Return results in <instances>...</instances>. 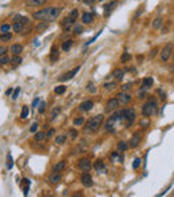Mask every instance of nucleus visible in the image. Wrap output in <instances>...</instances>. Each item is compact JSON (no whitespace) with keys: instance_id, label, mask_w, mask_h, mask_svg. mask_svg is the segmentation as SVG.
<instances>
[{"instance_id":"nucleus-1","label":"nucleus","mask_w":174,"mask_h":197,"mask_svg":"<svg viewBox=\"0 0 174 197\" xmlns=\"http://www.w3.org/2000/svg\"><path fill=\"white\" fill-rule=\"evenodd\" d=\"M60 12H62L60 8L46 7V8L40 10V11L34 12L32 18H34L35 20H40V22H43V20H46V22H54V20H56V19L59 18Z\"/></svg>"},{"instance_id":"nucleus-2","label":"nucleus","mask_w":174,"mask_h":197,"mask_svg":"<svg viewBox=\"0 0 174 197\" xmlns=\"http://www.w3.org/2000/svg\"><path fill=\"white\" fill-rule=\"evenodd\" d=\"M103 123V115L98 114V115H94L86 122V132L88 133H95L99 127Z\"/></svg>"},{"instance_id":"nucleus-3","label":"nucleus","mask_w":174,"mask_h":197,"mask_svg":"<svg viewBox=\"0 0 174 197\" xmlns=\"http://www.w3.org/2000/svg\"><path fill=\"white\" fill-rule=\"evenodd\" d=\"M155 109H157V103L155 101L150 99L149 102H146L143 106H142V115L143 117H150L155 113Z\"/></svg>"},{"instance_id":"nucleus-4","label":"nucleus","mask_w":174,"mask_h":197,"mask_svg":"<svg viewBox=\"0 0 174 197\" xmlns=\"http://www.w3.org/2000/svg\"><path fill=\"white\" fill-rule=\"evenodd\" d=\"M134 118H135V111H134V109H125V110H122V119H126V126H130V125H133L134 122Z\"/></svg>"},{"instance_id":"nucleus-5","label":"nucleus","mask_w":174,"mask_h":197,"mask_svg":"<svg viewBox=\"0 0 174 197\" xmlns=\"http://www.w3.org/2000/svg\"><path fill=\"white\" fill-rule=\"evenodd\" d=\"M171 52H173V44L171 43L166 44L163 47V50L161 51V59H162V62H167L169 58L171 57Z\"/></svg>"},{"instance_id":"nucleus-6","label":"nucleus","mask_w":174,"mask_h":197,"mask_svg":"<svg viewBox=\"0 0 174 197\" xmlns=\"http://www.w3.org/2000/svg\"><path fill=\"white\" fill-rule=\"evenodd\" d=\"M117 99L119 101L120 105H127V103L131 102V95L127 94V93L120 91V93H118V94H117Z\"/></svg>"},{"instance_id":"nucleus-7","label":"nucleus","mask_w":174,"mask_h":197,"mask_svg":"<svg viewBox=\"0 0 174 197\" xmlns=\"http://www.w3.org/2000/svg\"><path fill=\"white\" fill-rule=\"evenodd\" d=\"M75 24V19H72V18H70L68 15H67L66 18H64L63 20H62V23H60V26H62V28H63L64 31H68L70 28L72 27V26Z\"/></svg>"},{"instance_id":"nucleus-8","label":"nucleus","mask_w":174,"mask_h":197,"mask_svg":"<svg viewBox=\"0 0 174 197\" xmlns=\"http://www.w3.org/2000/svg\"><path fill=\"white\" fill-rule=\"evenodd\" d=\"M120 103H119V101L117 99V98H111V99H109L107 101V103H106V111H114V110H117L118 109V106H119Z\"/></svg>"},{"instance_id":"nucleus-9","label":"nucleus","mask_w":174,"mask_h":197,"mask_svg":"<svg viewBox=\"0 0 174 197\" xmlns=\"http://www.w3.org/2000/svg\"><path fill=\"white\" fill-rule=\"evenodd\" d=\"M80 181H82V185L86 186V188H90L93 185V177L90 176L88 172H83L82 177H80Z\"/></svg>"},{"instance_id":"nucleus-10","label":"nucleus","mask_w":174,"mask_h":197,"mask_svg":"<svg viewBox=\"0 0 174 197\" xmlns=\"http://www.w3.org/2000/svg\"><path fill=\"white\" fill-rule=\"evenodd\" d=\"M78 166H79V169L83 170V172H90L91 170V161L88 158H82L79 161V164H78Z\"/></svg>"},{"instance_id":"nucleus-11","label":"nucleus","mask_w":174,"mask_h":197,"mask_svg":"<svg viewBox=\"0 0 174 197\" xmlns=\"http://www.w3.org/2000/svg\"><path fill=\"white\" fill-rule=\"evenodd\" d=\"M60 181H62V174L59 172H54L52 174L48 177V182L52 184V185H58Z\"/></svg>"},{"instance_id":"nucleus-12","label":"nucleus","mask_w":174,"mask_h":197,"mask_svg":"<svg viewBox=\"0 0 174 197\" xmlns=\"http://www.w3.org/2000/svg\"><path fill=\"white\" fill-rule=\"evenodd\" d=\"M79 70H80V66H78V67L72 68L71 71L66 73V75H62L59 79H60V81H70V79H72V78H74V76H75V74H76Z\"/></svg>"},{"instance_id":"nucleus-13","label":"nucleus","mask_w":174,"mask_h":197,"mask_svg":"<svg viewBox=\"0 0 174 197\" xmlns=\"http://www.w3.org/2000/svg\"><path fill=\"white\" fill-rule=\"evenodd\" d=\"M46 3H47V0H26V6L32 7V8H35V7H42V6H44Z\"/></svg>"},{"instance_id":"nucleus-14","label":"nucleus","mask_w":174,"mask_h":197,"mask_svg":"<svg viewBox=\"0 0 174 197\" xmlns=\"http://www.w3.org/2000/svg\"><path fill=\"white\" fill-rule=\"evenodd\" d=\"M94 20H95V16H94V14H91V12H84V14L82 15L83 24H93Z\"/></svg>"},{"instance_id":"nucleus-15","label":"nucleus","mask_w":174,"mask_h":197,"mask_svg":"<svg viewBox=\"0 0 174 197\" xmlns=\"http://www.w3.org/2000/svg\"><path fill=\"white\" fill-rule=\"evenodd\" d=\"M141 140H142L141 133L135 132L133 134V137H131V140H130V146H131V148H137V146L139 145V142H141Z\"/></svg>"},{"instance_id":"nucleus-16","label":"nucleus","mask_w":174,"mask_h":197,"mask_svg":"<svg viewBox=\"0 0 174 197\" xmlns=\"http://www.w3.org/2000/svg\"><path fill=\"white\" fill-rule=\"evenodd\" d=\"M93 107H94V102H93V101H84V102H82V103H80V106H79V109L82 111H90Z\"/></svg>"},{"instance_id":"nucleus-17","label":"nucleus","mask_w":174,"mask_h":197,"mask_svg":"<svg viewBox=\"0 0 174 197\" xmlns=\"http://www.w3.org/2000/svg\"><path fill=\"white\" fill-rule=\"evenodd\" d=\"M94 168H95V170L96 172H101V173H103V172H106V165L103 164V161H101V160H98V161L94 164Z\"/></svg>"},{"instance_id":"nucleus-18","label":"nucleus","mask_w":174,"mask_h":197,"mask_svg":"<svg viewBox=\"0 0 174 197\" xmlns=\"http://www.w3.org/2000/svg\"><path fill=\"white\" fill-rule=\"evenodd\" d=\"M153 85H154V79L150 78V76H146V78H143V81H142V87H143V89H149V87H151Z\"/></svg>"},{"instance_id":"nucleus-19","label":"nucleus","mask_w":174,"mask_h":197,"mask_svg":"<svg viewBox=\"0 0 174 197\" xmlns=\"http://www.w3.org/2000/svg\"><path fill=\"white\" fill-rule=\"evenodd\" d=\"M59 58V52H58V49H56L55 46H52V49H51V52H50V60L51 62H56Z\"/></svg>"},{"instance_id":"nucleus-20","label":"nucleus","mask_w":174,"mask_h":197,"mask_svg":"<svg viewBox=\"0 0 174 197\" xmlns=\"http://www.w3.org/2000/svg\"><path fill=\"white\" fill-rule=\"evenodd\" d=\"M21 51H23V47H21L20 44H13V46H11V52H12L13 55H20Z\"/></svg>"},{"instance_id":"nucleus-21","label":"nucleus","mask_w":174,"mask_h":197,"mask_svg":"<svg viewBox=\"0 0 174 197\" xmlns=\"http://www.w3.org/2000/svg\"><path fill=\"white\" fill-rule=\"evenodd\" d=\"M48 28V22H46V20H43V22H40L39 24L36 26V31L37 32H43V31H46Z\"/></svg>"},{"instance_id":"nucleus-22","label":"nucleus","mask_w":174,"mask_h":197,"mask_svg":"<svg viewBox=\"0 0 174 197\" xmlns=\"http://www.w3.org/2000/svg\"><path fill=\"white\" fill-rule=\"evenodd\" d=\"M23 28H24V24L21 22H13V31L15 32H21L23 31Z\"/></svg>"},{"instance_id":"nucleus-23","label":"nucleus","mask_w":174,"mask_h":197,"mask_svg":"<svg viewBox=\"0 0 174 197\" xmlns=\"http://www.w3.org/2000/svg\"><path fill=\"white\" fill-rule=\"evenodd\" d=\"M29 184H31V181H29L28 178H24V180H23V193H24V196H27V194H28Z\"/></svg>"},{"instance_id":"nucleus-24","label":"nucleus","mask_w":174,"mask_h":197,"mask_svg":"<svg viewBox=\"0 0 174 197\" xmlns=\"http://www.w3.org/2000/svg\"><path fill=\"white\" fill-rule=\"evenodd\" d=\"M117 1H111V3H109L107 4V6H104V10H106V11H104V16H109V12L111 11V8H114V7H117Z\"/></svg>"},{"instance_id":"nucleus-25","label":"nucleus","mask_w":174,"mask_h":197,"mask_svg":"<svg viewBox=\"0 0 174 197\" xmlns=\"http://www.w3.org/2000/svg\"><path fill=\"white\" fill-rule=\"evenodd\" d=\"M162 22H163L162 18H159V16L155 18V19L153 20V24H151V26H153V28H154V30H158V28H159L161 26H162Z\"/></svg>"},{"instance_id":"nucleus-26","label":"nucleus","mask_w":174,"mask_h":197,"mask_svg":"<svg viewBox=\"0 0 174 197\" xmlns=\"http://www.w3.org/2000/svg\"><path fill=\"white\" fill-rule=\"evenodd\" d=\"M64 168H66V162L60 161V162H58V164L52 168V170H54V172H60V170H63Z\"/></svg>"},{"instance_id":"nucleus-27","label":"nucleus","mask_w":174,"mask_h":197,"mask_svg":"<svg viewBox=\"0 0 174 197\" xmlns=\"http://www.w3.org/2000/svg\"><path fill=\"white\" fill-rule=\"evenodd\" d=\"M117 150L118 151H126L127 150V143H126L125 141H119L117 145Z\"/></svg>"},{"instance_id":"nucleus-28","label":"nucleus","mask_w":174,"mask_h":197,"mask_svg":"<svg viewBox=\"0 0 174 197\" xmlns=\"http://www.w3.org/2000/svg\"><path fill=\"white\" fill-rule=\"evenodd\" d=\"M112 76H114L115 79H122L123 78V70H120V68H115V70L112 71Z\"/></svg>"},{"instance_id":"nucleus-29","label":"nucleus","mask_w":174,"mask_h":197,"mask_svg":"<svg viewBox=\"0 0 174 197\" xmlns=\"http://www.w3.org/2000/svg\"><path fill=\"white\" fill-rule=\"evenodd\" d=\"M66 90H67V87L64 86V85L56 86V87H55V94H56V95H62V94H64V93H66Z\"/></svg>"},{"instance_id":"nucleus-30","label":"nucleus","mask_w":174,"mask_h":197,"mask_svg":"<svg viewBox=\"0 0 174 197\" xmlns=\"http://www.w3.org/2000/svg\"><path fill=\"white\" fill-rule=\"evenodd\" d=\"M71 47H72V40H71V39H68V40H64L63 44H62V49H63V51H68Z\"/></svg>"},{"instance_id":"nucleus-31","label":"nucleus","mask_w":174,"mask_h":197,"mask_svg":"<svg viewBox=\"0 0 174 197\" xmlns=\"http://www.w3.org/2000/svg\"><path fill=\"white\" fill-rule=\"evenodd\" d=\"M11 39H12V35L10 32H1V35H0V40L1 42H8Z\"/></svg>"},{"instance_id":"nucleus-32","label":"nucleus","mask_w":174,"mask_h":197,"mask_svg":"<svg viewBox=\"0 0 174 197\" xmlns=\"http://www.w3.org/2000/svg\"><path fill=\"white\" fill-rule=\"evenodd\" d=\"M11 63H12V66H19L21 63V58L19 55H13L12 59H11Z\"/></svg>"},{"instance_id":"nucleus-33","label":"nucleus","mask_w":174,"mask_h":197,"mask_svg":"<svg viewBox=\"0 0 174 197\" xmlns=\"http://www.w3.org/2000/svg\"><path fill=\"white\" fill-rule=\"evenodd\" d=\"M46 138H47V135H46V133H43V132L36 133V134H35V140H36L37 142H40V141L46 140Z\"/></svg>"},{"instance_id":"nucleus-34","label":"nucleus","mask_w":174,"mask_h":197,"mask_svg":"<svg viewBox=\"0 0 174 197\" xmlns=\"http://www.w3.org/2000/svg\"><path fill=\"white\" fill-rule=\"evenodd\" d=\"M103 87H104L106 90H114L115 87H117V83H115V82H110V83L107 82V83L103 85Z\"/></svg>"},{"instance_id":"nucleus-35","label":"nucleus","mask_w":174,"mask_h":197,"mask_svg":"<svg viewBox=\"0 0 174 197\" xmlns=\"http://www.w3.org/2000/svg\"><path fill=\"white\" fill-rule=\"evenodd\" d=\"M27 117H28V107H27V106H24V107L21 109V114H20V118H21V119H26Z\"/></svg>"},{"instance_id":"nucleus-36","label":"nucleus","mask_w":174,"mask_h":197,"mask_svg":"<svg viewBox=\"0 0 174 197\" xmlns=\"http://www.w3.org/2000/svg\"><path fill=\"white\" fill-rule=\"evenodd\" d=\"M55 142L58 143V145H62V143L66 142V135H59V137L55 138Z\"/></svg>"},{"instance_id":"nucleus-37","label":"nucleus","mask_w":174,"mask_h":197,"mask_svg":"<svg viewBox=\"0 0 174 197\" xmlns=\"http://www.w3.org/2000/svg\"><path fill=\"white\" fill-rule=\"evenodd\" d=\"M11 60H10V58L8 57H5V55H3V57H0V66H4V65H7V63H10Z\"/></svg>"},{"instance_id":"nucleus-38","label":"nucleus","mask_w":174,"mask_h":197,"mask_svg":"<svg viewBox=\"0 0 174 197\" xmlns=\"http://www.w3.org/2000/svg\"><path fill=\"white\" fill-rule=\"evenodd\" d=\"M78 15H79V11H78V10H71V11H70V14H68V16L76 20L78 19Z\"/></svg>"},{"instance_id":"nucleus-39","label":"nucleus","mask_w":174,"mask_h":197,"mask_svg":"<svg viewBox=\"0 0 174 197\" xmlns=\"http://www.w3.org/2000/svg\"><path fill=\"white\" fill-rule=\"evenodd\" d=\"M83 32V27L82 26H79V24H76L74 27V34L75 35H79V34H82Z\"/></svg>"},{"instance_id":"nucleus-40","label":"nucleus","mask_w":174,"mask_h":197,"mask_svg":"<svg viewBox=\"0 0 174 197\" xmlns=\"http://www.w3.org/2000/svg\"><path fill=\"white\" fill-rule=\"evenodd\" d=\"M13 164H12V157H11V154H8L7 156V168L8 169H12Z\"/></svg>"},{"instance_id":"nucleus-41","label":"nucleus","mask_w":174,"mask_h":197,"mask_svg":"<svg viewBox=\"0 0 174 197\" xmlns=\"http://www.w3.org/2000/svg\"><path fill=\"white\" fill-rule=\"evenodd\" d=\"M83 122H84V119H83L82 117L74 119V125H75V126H80V125H83Z\"/></svg>"},{"instance_id":"nucleus-42","label":"nucleus","mask_w":174,"mask_h":197,"mask_svg":"<svg viewBox=\"0 0 174 197\" xmlns=\"http://www.w3.org/2000/svg\"><path fill=\"white\" fill-rule=\"evenodd\" d=\"M10 30H11L10 24H3L1 27H0V31H1V32H10Z\"/></svg>"},{"instance_id":"nucleus-43","label":"nucleus","mask_w":174,"mask_h":197,"mask_svg":"<svg viewBox=\"0 0 174 197\" xmlns=\"http://www.w3.org/2000/svg\"><path fill=\"white\" fill-rule=\"evenodd\" d=\"M130 58H131L130 54H128V52H125V54L122 55V59H120V60H122V63H126L128 59H130Z\"/></svg>"},{"instance_id":"nucleus-44","label":"nucleus","mask_w":174,"mask_h":197,"mask_svg":"<svg viewBox=\"0 0 174 197\" xmlns=\"http://www.w3.org/2000/svg\"><path fill=\"white\" fill-rule=\"evenodd\" d=\"M139 123H141V126H142V127H147V126H149L150 122H149V119H147V118H143L141 122H139Z\"/></svg>"},{"instance_id":"nucleus-45","label":"nucleus","mask_w":174,"mask_h":197,"mask_svg":"<svg viewBox=\"0 0 174 197\" xmlns=\"http://www.w3.org/2000/svg\"><path fill=\"white\" fill-rule=\"evenodd\" d=\"M145 90H146V89H143V87H141V89H139V91H138V98H139V99L145 98Z\"/></svg>"},{"instance_id":"nucleus-46","label":"nucleus","mask_w":174,"mask_h":197,"mask_svg":"<svg viewBox=\"0 0 174 197\" xmlns=\"http://www.w3.org/2000/svg\"><path fill=\"white\" fill-rule=\"evenodd\" d=\"M8 51V49L5 46H0V57H3V55H5Z\"/></svg>"},{"instance_id":"nucleus-47","label":"nucleus","mask_w":174,"mask_h":197,"mask_svg":"<svg viewBox=\"0 0 174 197\" xmlns=\"http://www.w3.org/2000/svg\"><path fill=\"white\" fill-rule=\"evenodd\" d=\"M87 90L90 93H95V86H94V83H91V82H90V83L87 85Z\"/></svg>"},{"instance_id":"nucleus-48","label":"nucleus","mask_w":174,"mask_h":197,"mask_svg":"<svg viewBox=\"0 0 174 197\" xmlns=\"http://www.w3.org/2000/svg\"><path fill=\"white\" fill-rule=\"evenodd\" d=\"M44 110H46V103L44 102H40V105H39V113L43 114V113H44Z\"/></svg>"},{"instance_id":"nucleus-49","label":"nucleus","mask_w":174,"mask_h":197,"mask_svg":"<svg viewBox=\"0 0 174 197\" xmlns=\"http://www.w3.org/2000/svg\"><path fill=\"white\" fill-rule=\"evenodd\" d=\"M37 126H39V125L36 123V122H34V123L31 125V127H29V132H32V133H35L37 130Z\"/></svg>"},{"instance_id":"nucleus-50","label":"nucleus","mask_w":174,"mask_h":197,"mask_svg":"<svg viewBox=\"0 0 174 197\" xmlns=\"http://www.w3.org/2000/svg\"><path fill=\"white\" fill-rule=\"evenodd\" d=\"M139 164H141V160H139V158H135V161L133 162V169H138Z\"/></svg>"},{"instance_id":"nucleus-51","label":"nucleus","mask_w":174,"mask_h":197,"mask_svg":"<svg viewBox=\"0 0 174 197\" xmlns=\"http://www.w3.org/2000/svg\"><path fill=\"white\" fill-rule=\"evenodd\" d=\"M19 93H20V87H16V89H15V91H13V95H12V98H13V99H16V98L19 97Z\"/></svg>"},{"instance_id":"nucleus-52","label":"nucleus","mask_w":174,"mask_h":197,"mask_svg":"<svg viewBox=\"0 0 174 197\" xmlns=\"http://www.w3.org/2000/svg\"><path fill=\"white\" fill-rule=\"evenodd\" d=\"M157 52H158V49H153L151 51H150V58H155Z\"/></svg>"},{"instance_id":"nucleus-53","label":"nucleus","mask_w":174,"mask_h":197,"mask_svg":"<svg viewBox=\"0 0 174 197\" xmlns=\"http://www.w3.org/2000/svg\"><path fill=\"white\" fill-rule=\"evenodd\" d=\"M59 111H60V109H59V107H58V109H54V110H52V115H51V119L55 118V115L59 113Z\"/></svg>"},{"instance_id":"nucleus-54","label":"nucleus","mask_w":174,"mask_h":197,"mask_svg":"<svg viewBox=\"0 0 174 197\" xmlns=\"http://www.w3.org/2000/svg\"><path fill=\"white\" fill-rule=\"evenodd\" d=\"M128 89H131V83H126V85H123V86H122L123 91H126V90H128Z\"/></svg>"},{"instance_id":"nucleus-55","label":"nucleus","mask_w":174,"mask_h":197,"mask_svg":"<svg viewBox=\"0 0 174 197\" xmlns=\"http://www.w3.org/2000/svg\"><path fill=\"white\" fill-rule=\"evenodd\" d=\"M54 133H55V130H54V129H50V130H48V133H47L46 135H47V138H51V137L54 135Z\"/></svg>"},{"instance_id":"nucleus-56","label":"nucleus","mask_w":174,"mask_h":197,"mask_svg":"<svg viewBox=\"0 0 174 197\" xmlns=\"http://www.w3.org/2000/svg\"><path fill=\"white\" fill-rule=\"evenodd\" d=\"M70 134H71V138H72V140H75V138L78 137V133L75 132V130H71V132H70Z\"/></svg>"},{"instance_id":"nucleus-57","label":"nucleus","mask_w":174,"mask_h":197,"mask_svg":"<svg viewBox=\"0 0 174 197\" xmlns=\"http://www.w3.org/2000/svg\"><path fill=\"white\" fill-rule=\"evenodd\" d=\"M37 103H39V98H36V99H34V102H32V106H34V109L37 106Z\"/></svg>"},{"instance_id":"nucleus-58","label":"nucleus","mask_w":174,"mask_h":197,"mask_svg":"<svg viewBox=\"0 0 174 197\" xmlns=\"http://www.w3.org/2000/svg\"><path fill=\"white\" fill-rule=\"evenodd\" d=\"M83 1H84L86 4H93V3H95L96 0H83Z\"/></svg>"},{"instance_id":"nucleus-59","label":"nucleus","mask_w":174,"mask_h":197,"mask_svg":"<svg viewBox=\"0 0 174 197\" xmlns=\"http://www.w3.org/2000/svg\"><path fill=\"white\" fill-rule=\"evenodd\" d=\"M173 59H174V54H173Z\"/></svg>"},{"instance_id":"nucleus-60","label":"nucleus","mask_w":174,"mask_h":197,"mask_svg":"<svg viewBox=\"0 0 174 197\" xmlns=\"http://www.w3.org/2000/svg\"><path fill=\"white\" fill-rule=\"evenodd\" d=\"M99 1H103V0H99Z\"/></svg>"}]
</instances>
